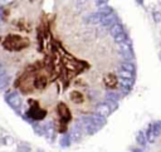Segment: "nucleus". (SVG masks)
<instances>
[{"label":"nucleus","mask_w":161,"mask_h":152,"mask_svg":"<svg viewBox=\"0 0 161 152\" xmlns=\"http://www.w3.org/2000/svg\"><path fill=\"white\" fill-rule=\"evenodd\" d=\"M29 45V40L20 35H8L3 40V47L11 52H19Z\"/></svg>","instance_id":"obj_1"},{"label":"nucleus","mask_w":161,"mask_h":152,"mask_svg":"<svg viewBox=\"0 0 161 152\" xmlns=\"http://www.w3.org/2000/svg\"><path fill=\"white\" fill-rule=\"evenodd\" d=\"M155 130H156V140L154 143H147V145L151 146V149H147V152H161V121L155 123Z\"/></svg>","instance_id":"obj_2"},{"label":"nucleus","mask_w":161,"mask_h":152,"mask_svg":"<svg viewBox=\"0 0 161 152\" xmlns=\"http://www.w3.org/2000/svg\"><path fill=\"white\" fill-rule=\"evenodd\" d=\"M57 111H58V115L60 117V121H62L63 126H66V124L69 122L71 118H72V115H71L69 108H68L64 103H59L58 107H57Z\"/></svg>","instance_id":"obj_3"},{"label":"nucleus","mask_w":161,"mask_h":152,"mask_svg":"<svg viewBox=\"0 0 161 152\" xmlns=\"http://www.w3.org/2000/svg\"><path fill=\"white\" fill-rule=\"evenodd\" d=\"M6 101H8V103L10 104V107L14 108V109H19L20 106H22V98L18 93H15V92L8 93L6 94Z\"/></svg>","instance_id":"obj_4"},{"label":"nucleus","mask_w":161,"mask_h":152,"mask_svg":"<svg viewBox=\"0 0 161 152\" xmlns=\"http://www.w3.org/2000/svg\"><path fill=\"white\" fill-rule=\"evenodd\" d=\"M112 112V109L110 108V106L106 103V102H103V103H99L97 107H96V115L101 116V117H107L110 116V113Z\"/></svg>","instance_id":"obj_5"},{"label":"nucleus","mask_w":161,"mask_h":152,"mask_svg":"<svg viewBox=\"0 0 161 152\" xmlns=\"http://www.w3.org/2000/svg\"><path fill=\"white\" fill-rule=\"evenodd\" d=\"M45 115H47V112L43 111V109H40V108H38V107H34V108H30V111L28 112V116L30 117V118H33V120H37V121H39V120H43Z\"/></svg>","instance_id":"obj_6"},{"label":"nucleus","mask_w":161,"mask_h":152,"mask_svg":"<svg viewBox=\"0 0 161 152\" xmlns=\"http://www.w3.org/2000/svg\"><path fill=\"white\" fill-rule=\"evenodd\" d=\"M116 15L115 14H110V15H107V17H103L102 18V20H101V25L102 26H105V28H112V26L116 24Z\"/></svg>","instance_id":"obj_7"},{"label":"nucleus","mask_w":161,"mask_h":152,"mask_svg":"<svg viewBox=\"0 0 161 152\" xmlns=\"http://www.w3.org/2000/svg\"><path fill=\"white\" fill-rule=\"evenodd\" d=\"M69 137L73 142H77L80 140V137H82V130H80V127L78 126V124H74V126L72 127Z\"/></svg>","instance_id":"obj_8"},{"label":"nucleus","mask_w":161,"mask_h":152,"mask_svg":"<svg viewBox=\"0 0 161 152\" xmlns=\"http://www.w3.org/2000/svg\"><path fill=\"white\" fill-rule=\"evenodd\" d=\"M133 82H135V79H125V78H120V86L124 92H130L133 86Z\"/></svg>","instance_id":"obj_9"},{"label":"nucleus","mask_w":161,"mask_h":152,"mask_svg":"<svg viewBox=\"0 0 161 152\" xmlns=\"http://www.w3.org/2000/svg\"><path fill=\"white\" fill-rule=\"evenodd\" d=\"M121 33H124V26H122L121 24H117V23L110 29V34H111V37H113V38L120 35Z\"/></svg>","instance_id":"obj_10"},{"label":"nucleus","mask_w":161,"mask_h":152,"mask_svg":"<svg viewBox=\"0 0 161 152\" xmlns=\"http://www.w3.org/2000/svg\"><path fill=\"white\" fill-rule=\"evenodd\" d=\"M47 86V78L45 77H37L34 81V87L38 89H44Z\"/></svg>","instance_id":"obj_11"},{"label":"nucleus","mask_w":161,"mask_h":152,"mask_svg":"<svg viewBox=\"0 0 161 152\" xmlns=\"http://www.w3.org/2000/svg\"><path fill=\"white\" fill-rule=\"evenodd\" d=\"M92 122H93L96 126H98V127H102L103 124H105V117H101V116H98V115H93V116H90L88 117Z\"/></svg>","instance_id":"obj_12"},{"label":"nucleus","mask_w":161,"mask_h":152,"mask_svg":"<svg viewBox=\"0 0 161 152\" xmlns=\"http://www.w3.org/2000/svg\"><path fill=\"white\" fill-rule=\"evenodd\" d=\"M69 97H71V101L73 102V103H77L78 104V103H82V102H83V96L79 92H77V91L71 92Z\"/></svg>","instance_id":"obj_13"},{"label":"nucleus","mask_w":161,"mask_h":152,"mask_svg":"<svg viewBox=\"0 0 161 152\" xmlns=\"http://www.w3.org/2000/svg\"><path fill=\"white\" fill-rule=\"evenodd\" d=\"M101 20L102 17L98 13H93L87 18V23H91V24H101Z\"/></svg>","instance_id":"obj_14"},{"label":"nucleus","mask_w":161,"mask_h":152,"mask_svg":"<svg viewBox=\"0 0 161 152\" xmlns=\"http://www.w3.org/2000/svg\"><path fill=\"white\" fill-rule=\"evenodd\" d=\"M97 13L103 18V17H107V15H110V14H113V10H112V8H110L108 5H105V6H99Z\"/></svg>","instance_id":"obj_15"},{"label":"nucleus","mask_w":161,"mask_h":152,"mask_svg":"<svg viewBox=\"0 0 161 152\" xmlns=\"http://www.w3.org/2000/svg\"><path fill=\"white\" fill-rule=\"evenodd\" d=\"M136 141L141 147H145L147 145V140H146V135H144L142 132H139L136 136Z\"/></svg>","instance_id":"obj_16"},{"label":"nucleus","mask_w":161,"mask_h":152,"mask_svg":"<svg viewBox=\"0 0 161 152\" xmlns=\"http://www.w3.org/2000/svg\"><path fill=\"white\" fill-rule=\"evenodd\" d=\"M121 68H122V69H126V70L131 72V73H135V69H136L135 64L131 63L130 60H126V62L122 63V64H121Z\"/></svg>","instance_id":"obj_17"},{"label":"nucleus","mask_w":161,"mask_h":152,"mask_svg":"<svg viewBox=\"0 0 161 152\" xmlns=\"http://www.w3.org/2000/svg\"><path fill=\"white\" fill-rule=\"evenodd\" d=\"M118 75H120V78H125V79H135L133 73H131V72H128L126 69H122V68L118 70Z\"/></svg>","instance_id":"obj_18"},{"label":"nucleus","mask_w":161,"mask_h":152,"mask_svg":"<svg viewBox=\"0 0 161 152\" xmlns=\"http://www.w3.org/2000/svg\"><path fill=\"white\" fill-rule=\"evenodd\" d=\"M115 39V41H116L117 44H120V43H124V41H126L127 40V34H126L125 32L124 33H121L120 35H117L116 38H113Z\"/></svg>","instance_id":"obj_19"},{"label":"nucleus","mask_w":161,"mask_h":152,"mask_svg":"<svg viewBox=\"0 0 161 152\" xmlns=\"http://www.w3.org/2000/svg\"><path fill=\"white\" fill-rule=\"evenodd\" d=\"M71 137H68V136H63L62 138H60V145H62L63 147H67L71 145Z\"/></svg>","instance_id":"obj_20"},{"label":"nucleus","mask_w":161,"mask_h":152,"mask_svg":"<svg viewBox=\"0 0 161 152\" xmlns=\"http://www.w3.org/2000/svg\"><path fill=\"white\" fill-rule=\"evenodd\" d=\"M86 5H87V0H77V3H76V8H77V10L84 9Z\"/></svg>","instance_id":"obj_21"},{"label":"nucleus","mask_w":161,"mask_h":152,"mask_svg":"<svg viewBox=\"0 0 161 152\" xmlns=\"http://www.w3.org/2000/svg\"><path fill=\"white\" fill-rule=\"evenodd\" d=\"M8 82H9V78L6 77V75H3V77H0V89L5 88L8 86Z\"/></svg>","instance_id":"obj_22"},{"label":"nucleus","mask_w":161,"mask_h":152,"mask_svg":"<svg viewBox=\"0 0 161 152\" xmlns=\"http://www.w3.org/2000/svg\"><path fill=\"white\" fill-rule=\"evenodd\" d=\"M106 103L110 106V108L112 109V111H115V109L117 108V103H116V101H112V99H106Z\"/></svg>","instance_id":"obj_23"},{"label":"nucleus","mask_w":161,"mask_h":152,"mask_svg":"<svg viewBox=\"0 0 161 152\" xmlns=\"http://www.w3.org/2000/svg\"><path fill=\"white\" fill-rule=\"evenodd\" d=\"M152 18H154V20L156 23H160L161 21V13L160 11H154V13H152Z\"/></svg>","instance_id":"obj_24"},{"label":"nucleus","mask_w":161,"mask_h":152,"mask_svg":"<svg viewBox=\"0 0 161 152\" xmlns=\"http://www.w3.org/2000/svg\"><path fill=\"white\" fill-rule=\"evenodd\" d=\"M105 82H106V84H107V87H111V84H112V87L115 86V83H116V79H115L113 77H112V79L110 81V78H108V75L105 78Z\"/></svg>","instance_id":"obj_25"},{"label":"nucleus","mask_w":161,"mask_h":152,"mask_svg":"<svg viewBox=\"0 0 161 152\" xmlns=\"http://www.w3.org/2000/svg\"><path fill=\"white\" fill-rule=\"evenodd\" d=\"M96 4H97V6H105L107 4V0H96Z\"/></svg>","instance_id":"obj_26"},{"label":"nucleus","mask_w":161,"mask_h":152,"mask_svg":"<svg viewBox=\"0 0 161 152\" xmlns=\"http://www.w3.org/2000/svg\"><path fill=\"white\" fill-rule=\"evenodd\" d=\"M4 73H5V68H4L1 64H0V77H3Z\"/></svg>","instance_id":"obj_27"},{"label":"nucleus","mask_w":161,"mask_h":152,"mask_svg":"<svg viewBox=\"0 0 161 152\" xmlns=\"http://www.w3.org/2000/svg\"><path fill=\"white\" fill-rule=\"evenodd\" d=\"M19 152H29V149L28 147H20V149H19Z\"/></svg>","instance_id":"obj_28"},{"label":"nucleus","mask_w":161,"mask_h":152,"mask_svg":"<svg viewBox=\"0 0 161 152\" xmlns=\"http://www.w3.org/2000/svg\"><path fill=\"white\" fill-rule=\"evenodd\" d=\"M11 1H14V0H0V3H1V4H9Z\"/></svg>","instance_id":"obj_29"},{"label":"nucleus","mask_w":161,"mask_h":152,"mask_svg":"<svg viewBox=\"0 0 161 152\" xmlns=\"http://www.w3.org/2000/svg\"><path fill=\"white\" fill-rule=\"evenodd\" d=\"M159 55H160V60H161V52H160V54H159Z\"/></svg>","instance_id":"obj_30"}]
</instances>
